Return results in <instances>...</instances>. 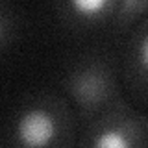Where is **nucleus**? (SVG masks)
Wrapping results in <instances>:
<instances>
[{
	"label": "nucleus",
	"instance_id": "5",
	"mask_svg": "<svg viewBox=\"0 0 148 148\" xmlns=\"http://www.w3.org/2000/svg\"><path fill=\"white\" fill-rule=\"evenodd\" d=\"M0 34H2V30H0Z\"/></svg>",
	"mask_w": 148,
	"mask_h": 148
},
{
	"label": "nucleus",
	"instance_id": "2",
	"mask_svg": "<svg viewBox=\"0 0 148 148\" xmlns=\"http://www.w3.org/2000/svg\"><path fill=\"white\" fill-rule=\"evenodd\" d=\"M108 0H71V6L74 11L83 17H95L104 11Z\"/></svg>",
	"mask_w": 148,
	"mask_h": 148
},
{
	"label": "nucleus",
	"instance_id": "4",
	"mask_svg": "<svg viewBox=\"0 0 148 148\" xmlns=\"http://www.w3.org/2000/svg\"><path fill=\"white\" fill-rule=\"evenodd\" d=\"M139 58H141L143 67L148 71V35L143 39V43H141V48H139Z\"/></svg>",
	"mask_w": 148,
	"mask_h": 148
},
{
	"label": "nucleus",
	"instance_id": "3",
	"mask_svg": "<svg viewBox=\"0 0 148 148\" xmlns=\"http://www.w3.org/2000/svg\"><path fill=\"white\" fill-rule=\"evenodd\" d=\"M98 148H126L128 141L119 132H104L95 143Z\"/></svg>",
	"mask_w": 148,
	"mask_h": 148
},
{
	"label": "nucleus",
	"instance_id": "1",
	"mask_svg": "<svg viewBox=\"0 0 148 148\" xmlns=\"http://www.w3.org/2000/svg\"><path fill=\"white\" fill-rule=\"evenodd\" d=\"M56 135L54 119L43 109H32L21 117L17 124V137L24 146L41 148L50 145Z\"/></svg>",
	"mask_w": 148,
	"mask_h": 148
}]
</instances>
